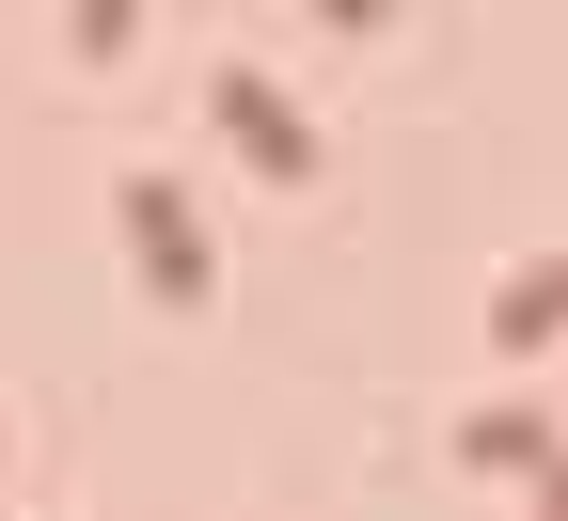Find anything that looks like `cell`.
<instances>
[{"label": "cell", "mask_w": 568, "mask_h": 521, "mask_svg": "<svg viewBox=\"0 0 568 521\" xmlns=\"http://www.w3.org/2000/svg\"><path fill=\"white\" fill-rule=\"evenodd\" d=\"M552 332H568V253L506 269V301H489V348H552Z\"/></svg>", "instance_id": "obj_4"}, {"label": "cell", "mask_w": 568, "mask_h": 521, "mask_svg": "<svg viewBox=\"0 0 568 521\" xmlns=\"http://www.w3.org/2000/svg\"><path fill=\"white\" fill-rule=\"evenodd\" d=\"M458 459H474V474H521V459L552 474V459H568V442H552V427H537L521 395H489V411H458Z\"/></svg>", "instance_id": "obj_3"}, {"label": "cell", "mask_w": 568, "mask_h": 521, "mask_svg": "<svg viewBox=\"0 0 568 521\" xmlns=\"http://www.w3.org/2000/svg\"><path fill=\"white\" fill-rule=\"evenodd\" d=\"M205 127H222V142H253L268 174H316V127L284 111V80H253V63H222V80H205Z\"/></svg>", "instance_id": "obj_2"}, {"label": "cell", "mask_w": 568, "mask_h": 521, "mask_svg": "<svg viewBox=\"0 0 568 521\" xmlns=\"http://www.w3.org/2000/svg\"><path fill=\"white\" fill-rule=\"evenodd\" d=\"M111 221H126V253H142V284H159V301H205V221H190L174 174H126Z\"/></svg>", "instance_id": "obj_1"}]
</instances>
